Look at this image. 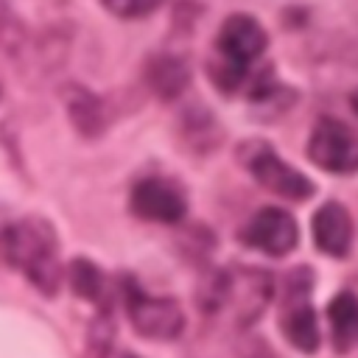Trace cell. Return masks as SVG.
Returning a JSON list of instances; mask_svg holds the SVG:
<instances>
[{
  "mask_svg": "<svg viewBox=\"0 0 358 358\" xmlns=\"http://www.w3.org/2000/svg\"><path fill=\"white\" fill-rule=\"evenodd\" d=\"M129 207L143 221L179 224L187 213V196L176 182L162 179V176H148L131 187Z\"/></svg>",
  "mask_w": 358,
  "mask_h": 358,
  "instance_id": "8",
  "label": "cell"
},
{
  "mask_svg": "<svg viewBox=\"0 0 358 358\" xmlns=\"http://www.w3.org/2000/svg\"><path fill=\"white\" fill-rule=\"evenodd\" d=\"M238 157L260 187H266L282 199H291V201H302V199L313 196L310 179L305 173H299L296 168H291L288 162H282V157L271 145L252 140L238 148Z\"/></svg>",
  "mask_w": 358,
  "mask_h": 358,
  "instance_id": "4",
  "label": "cell"
},
{
  "mask_svg": "<svg viewBox=\"0 0 358 358\" xmlns=\"http://www.w3.org/2000/svg\"><path fill=\"white\" fill-rule=\"evenodd\" d=\"M67 274H70V285H73L76 296H81L87 302H95L106 310V280H103V274L95 263L78 257V260L70 263Z\"/></svg>",
  "mask_w": 358,
  "mask_h": 358,
  "instance_id": "14",
  "label": "cell"
},
{
  "mask_svg": "<svg viewBox=\"0 0 358 358\" xmlns=\"http://www.w3.org/2000/svg\"><path fill=\"white\" fill-rule=\"evenodd\" d=\"M238 238L249 249H257L271 257H282L296 246L299 229H296V221L291 218V213H285L280 207H263L249 218V224L241 229Z\"/></svg>",
  "mask_w": 358,
  "mask_h": 358,
  "instance_id": "9",
  "label": "cell"
},
{
  "mask_svg": "<svg viewBox=\"0 0 358 358\" xmlns=\"http://www.w3.org/2000/svg\"><path fill=\"white\" fill-rule=\"evenodd\" d=\"M327 319L333 330V347L338 352L358 350V296L341 291L327 305Z\"/></svg>",
  "mask_w": 358,
  "mask_h": 358,
  "instance_id": "11",
  "label": "cell"
},
{
  "mask_svg": "<svg viewBox=\"0 0 358 358\" xmlns=\"http://www.w3.org/2000/svg\"><path fill=\"white\" fill-rule=\"evenodd\" d=\"M126 358H131V355H126Z\"/></svg>",
  "mask_w": 358,
  "mask_h": 358,
  "instance_id": "17",
  "label": "cell"
},
{
  "mask_svg": "<svg viewBox=\"0 0 358 358\" xmlns=\"http://www.w3.org/2000/svg\"><path fill=\"white\" fill-rule=\"evenodd\" d=\"M64 103H67V112H70L73 126L84 137H95V134L103 131V106H101V101L90 90H84V87H67Z\"/></svg>",
  "mask_w": 358,
  "mask_h": 358,
  "instance_id": "12",
  "label": "cell"
},
{
  "mask_svg": "<svg viewBox=\"0 0 358 358\" xmlns=\"http://www.w3.org/2000/svg\"><path fill=\"white\" fill-rule=\"evenodd\" d=\"M271 299V277L257 268L243 271H221L207 280L199 294V308L207 313H229L241 327L260 319Z\"/></svg>",
  "mask_w": 358,
  "mask_h": 358,
  "instance_id": "3",
  "label": "cell"
},
{
  "mask_svg": "<svg viewBox=\"0 0 358 358\" xmlns=\"http://www.w3.org/2000/svg\"><path fill=\"white\" fill-rule=\"evenodd\" d=\"M352 106H355V112H358V92L352 95Z\"/></svg>",
  "mask_w": 358,
  "mask_h": 358,
  "instance_id": "16",
  "label": "cell"
},
{
  "mask_svg": "<svg viewBox=\"0 0 358 358\" xmlns=\"http://www.w3.org/2000/svg\"><path fill=\"white\" fill-rule=\"evenodd\" d=\"M313 280L305 266H299L294 274H288V288H285V302L280 313V330L282 336L302 352H313L319 347V324H316V310L308 302Z\"/></svg>",
  "mask_w": 358,
  "mask_h": 358,
  "instance_id": "7",
  "label": "cell"
},
{
  "mask_svg": "<svg viewBox=\"0 0 358 358\" xmlns=\"http://www.w3.org/2000/svg\"><path fill=\"white\" fill-rule=\"evenodd\" d=\"M313 243L330 257H344L352 243V218L338 201H324L310 221Z\"/></svg>",
  "mask_w": 358,
  "mask_h": 358,
  "instance_id": "10",
  "label": "cell"
},
{
  "mask_svg": "<svg viewBox=\"0 0 358 358\" xmlns=\"http://www.w3.org/2000/svg\"><path fill=\"white\" fill-rule=\"evenodd\" d=\"M190 81V73L176 56H157L148 64V84L159 98H176Z\"/></svg>",
  "mask_w": 358,
  "mask_h": 358,
  "instance_id": "13",
  "label": "cell"
},
{
  "mask_svg": "<svg viewBox=\"0 0 358 358\" xmlns=\"http://www.w3.org/2000/svg\"><path fill=\"white\" fill-rule=\"evenodd\" d=\"M268 36L263 25L249 14H232L224 20L215 36V56L210 59V78L221 92H235L249 67L263 56Z\"/></svg>",
  "mask_w": 358,
  "mask_h": 358,
  "instance_id": "2",
  "label": "cell"
},
{
  "mask_svg": "<svg viewBox=\"0 0 358 358\" xmlns=\"http://www.w3.org/2000/svg\"><path fill=\"white\" fill-rule=\"evenodd\" d=\"M0 260L20 274L45 296H53L62 282L59 238L45 218H20L0 229Z\"/></svg>",
  "mask_w": 358,
  "mask_h": 358,
  "instance_id": "1",
  "label": "cell"
},
{
  "mask_svg": "<svg viewBox=\"0 0 358 358\" xmlns=\"http://www.w3.org/2000/svg\"><path fill=\"white\" fill-rule=\"evenodd\" d=\"M123 299L134 330L145 338L171 341L185 330V313L179 302L168 296H148L134 280H123Z\"/></svg>",
  "mask_w": 358,
  "mask_h": 358,
  "instance_id": "5",
  "label": "cell"
},
{
  "mask_svg": "<svg viewBox=\"0 0 358 358\" xmlns=\"http://www.w3.org/2000/svg\"><path fill=\"white\" fill-rule=\"evenodd\" d=\"M308 157L327 173H355L358 134L336 117H319L308 140Z\"/></svg>",
  "mask_w": 358,
  "mask_h": 358,
  "instance_id": "6",
  "label": "cell"
},
{
  "mask_svg": "<svg viewBox=\"0 0 358 358\" xmlns=\"http://www.w3.org/2000/svg\"><path fill=\"white\" fill-rule=\"evenodd\" d=\"M115 17H140L145 11H151L159 0H101Z\"/></svg>",
  "mask_w": 358,
  "mask_h": 358,
  "instance_id": "15",
  "label": "cell"
}]
</instances>
